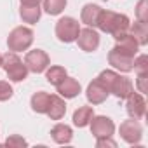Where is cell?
Listing matches in <instances>:
<instances>
[{"label":"cell","instance_id":"obj_1","mask_svg":"<svg viewBox=\"0 0 148 148\" xmlns=\"http://www.w3.org/2000/svg\"><path fill=\"white\" fill-rule=\"evenodd\" d=\"M98 80L108 89L110 94L117 96L119 99H125L134 91V86H132L131 79L119 75V73L113 71V70H103L98 75Z\"/></svg>","mask_w":148,"mask_h":148},{"label":"cell","instance_id":"obj_2","mask_svg":"<svg viewBox=\"0 0 148 148\" xmlns=\"http://www.w3.org/2000/svg\"><path fill=\"white\" fill-rule=\"evenodd\" d=\"M129 26H131V21L125 14H120V12H113V11H101V16L98 19V28L105 33H110L113 38L120 33H125L129 32Z\"/></svg>","mask_w":148,"mask_h":148},{"label":"cell","instance_id":"obj_3","mask_svg":"<svg viewBox=\"0 0 148 148\" xmlns=\"http://www.w3.org/2000/svg\"><path fill=\"white\" fill-rule=\"evenodd\" d=\"M2 68L5 70L9 80H12V82H23L28 77V68H26V64L12 51L7 52L5 56H2Z\"/></svg>","mask_w":148,"mask_h":148},{"label":"cell","instance_id":"obj_4","mask_svg":"<svg viewBox=\"0 0 148 148\" xmlns=\"http://www.w3.org/2000/svg\"><path fill=\"white\" fill-rule=\"evenodd\" d=\"M33 44V30L28 26H16L7 37V47L12 52L28 51Z\"/></svg>","mask_w":148,"mask_h":148},{"label":"cell","instance_id":"obj_5","mask_svg":"<svg viewBox=\"0 0 148 148\" xmlns=\"http://www.w3.org/2000/svg\"><path fill=\"white\" fill-rule=\"evenodd\" d=\"M79 33H80V23L75 18L64 16L56 23V37L59 42L71 44V42L77 40Z\"/></svg>","mask_w":148,"mask_h":148},{"label":"cell","instance_id":"obj_6","mask_svg":"<svg viewBox=\"0 0 148 148\" xmlns=\"http://www.w3.org/2000/svg\"><path fill=\"white\" fill-rule=\"evenodd\" d=\"M25 64H26L28 71L42 73V71H45L47 66L51 64V58L47 56L45 51H42V49H33V51L26 52V56H25Z\"/></svg>","mask_w":148,"mask_h":148},{"label":"cell","instance_id":"obj_7","mask_svg":"<svg viewBox=\"0 0 148 148\" xmlns=\"http://www.w3.org/2000/svg\"><path fill=\"white\" fill-rule=\"evenodd\" d=\"M91 134L99 139V138H112L113 132H115V124L110 117L106 115H98V117H92L91 122Z\"/></svg>","mask_w":148,"mask_h":148},{"label":"cell","instance_id":"obj_8","mask_svg":"<svg viewBox=\"0 0 148 148\" xmlns=\"http://www.w3.org/2000/svg\"><path fill=\"white\" fill-rule=\"evenodd\" d=\"M134 58H136V56H132V54H129V52L119 49L117 45L108 52V63H110L115 70H120V71H124V73L132 71Z\"/></svg>","mask_w":148,"mask_h":148},{"label":"cell","instance_id":"obj_9","mask_svg":"<svg viewBox=\"0 0 148 148\" xmlns=\"http://www.w3.org/2000/svg\"><path fill=\"white\" fill-rule=\"evenodd\" d=\"M120 136L125 143L129 145H138L141 141V136H143V127L141 124L136 120V119H129V120H124L120 124Z\"/></svg>","mask_w":148,"mask_h":148},{"label":"cell","instance_id":"obj_10","mask_svg":"<svg viewBox=\"0 0 148 148\" xmlns=\"http://www.w3.org/2000/svg\"><path fill=\"white\" fill-rule=\"evenodd\" d=\"M77 44H79V47L82 49V51H86V52H94L98 47H99V33L94 30V28H91V26H87V28H80V33H79V37H77V40H75Z\"/></svg>","mask_w":148,"mask_h":148},{"label":"cell","instance_id":"obj_11","mask_svg":"<svg viewBox=\"0 0 148 148\" xmlns=\"http://www.w3.org/2000/svg\"><path fill=\"white\" fill-rule=\"evenodd\" d=\"M125 99H127L125 110H127L129 117H131V119H136V120L143 119V117H145V113H146V101H145L143 94H141V92H134V91H132Z\"/></svg>","mask_w":148,"mask_h":148},{"label":"cell","instance_id":"obj_12","mask_svg":"<svg viewBox=\"0 0 148 148\" xmlns=\"http://www.w3.org/2000/svg\"><path fill=\"white\" fill-rule=\"evenodd\" d=\"M108 89L98 80V79H94L89 86H87V91H86V98H87V101L91 103V105H101V103H105L106 101V98H108Z\"/></svg>","mask_w":148,"mask_h":148},{"label":"cell","instance_id":"obj_13","mask_svg":"<svg viewBox=\"0 0 148 148\" xmlns=\"http://www.w3.org/2000/svg\"><path fill=\"white\" fill-rule=\"evenodd\" d=\"M64 113H66V103H64V99L59 94H51L45 115H49L51 120H61L64 117Z\"/></svg>","mask_w":148,"mask_h":148},{"label":"cell","instance_id":"obj_14","mask_svg":"<svg viewBox=\"0 0 148 148\" xmlns=\"http://www.w3.org/2000/svg\"><path fill=\"white\" fill-rule=\"evenodd\" d=\"M56 89H58V94H59L61 98L71 99V98L79 96V92H80V84H79L75 79H71V77H64V80L59 82V84L56 86Z\"/></svg>","mask_w":148,"mask_h":148},{"label":"cell","instance_id":"obj_15","mask_svg":"<svg viewBox=\"0 0 148 148\" xmlns=\"http://www.w3.org/2000/svg\"><path fill=\"white\" fill-rule=\"evenodd\" d=\"M101 7L99 5H96V4H86L84 7H82V12H80V19H82V23H86L87 26H91V28H96L98 26V19H99V16H101Z\"/></svg>","mask_w":148,"mask_h":148},{"label":"cell","instance_id":"obj_16","mask_svg":"<svg viewBox=\"0 0 148 148\" xmlns=\"http://www.w3.org/2000/svg\"><path fill=\"white\" fill-rule=\"evenodd\" d=\"M115 42H117V47H119V49H122V51H125V52H129V54H132V56L138 54L139 44H138V40H136L129 32L117 35V37H115Z\"/></svg>","mask_w":148,"mask_h":148},{"label":"cell","instance_id":"obj_17","mask_svg":"<svg viewBox=\"0 0 148 148\" xmlns=\"http://www.w3.org/2000/svg\"><path fill=\"white\" fill-rule=\"evenodd\" d=\"M51 136L58 145H68L71 141V138H73V131L66 124H56L51 129Z\"/></svg>","mask_w":148,"mask_h":148},{"label":"cell","instance_id":"obj_18","mask_svg":"<svg viewBox=\"0 0 148 148\" xmlns=\"http://www.w3.org/2000/svg\"><path fill=\"white\" fill-rule=\"evenodd\" d=\"M19 16L25 23H30V25H35L40 16H42V9L38 5H32V4H21L19 7Z\"/></svg>","mask_w":148,"mask_h":148},{"label":"cell","instance_id":"obj_19","mask_svg":"<svg viewBox=\"0 0 148 148\" xmlns=\"http://www.w3.org/2000/svg\"><path fill=\"white\" fill-rule=\"evenodd\" d=\"M49 99H51V94L45 92V91H38L32 96L30 99V105H32V110L37 112V113H45L47 112V106H49Z\"/></svg>","mask_w":148,"mask_h":148},{"label":"cell","instance_id":"obj_20","mask_svg":"<svg viewBox=\"0 0 148 148\" xmlns=\"http://www.w3.org/2000/svg\"><path fill=\"white\" fill-rule=\"evenodd\" d=\"M92 117H94V110L91 106H80L73 112V124L77 127H86L89 125Z\"/></svg>","mask_w":148,"mask_h":148},{"label":"cell","instance_id":"obj_21","mask_svg":"<svg viewBox=\"0 0 148 148\" xmlns=\"http://www.w3.org/2000/svg\"><path fill=\"white\" fill-rule=\"evenodd\" d=\"M129 33L138 40L139 45H146V44H148V25H146V23L136 21L134 25L129 26Z\"/></svg>","mask_w":148,"mask_h":148},{"label":"cell","instance_id":"obj_22","mask_svg":"<svg viewBox=\"0 0 148 148\" xmlns=\"http://www.w3.org/2000/svg\"><path fill=\"white\" fill-rule=\"evenodd\" d=\"M64 77H68V75H66V70L63 66H51V68L47 66V70H45V79L52 86H58L59 82H63Z\"/></svg>","mask_w":148,"mask_h":148},{"label":"cell","instance_id":"obj_23","mask_svg":"<svg viewBox=\"0 0 148 148\" xmlns=\"http://www.w3.org/2000/svg\"><path fill=\"white\" fill-rule=\"evenodd\" d=\"M44 2V11L51 16H58L64 11L66 0H42Z\"/></svg>","mask_w":148,"mask_h":148},{"label":"cell","instance_id":"obj_24","mask_svg":"<svg viewBox=\"0 0 148 148\" xmlns=\"http://www.w3.org/2000/svg\"><path fill=\"white\" fill-rule=\"evenodd\" d=\"M132 70L136 73H148V56L146 54H139L138 58H134Z\"/></svg>","mask_w":148,"mask_h":148},{"label":"cell","instance_id":"obj_25","mask_svg":"<svg viewBox=\"0 0 148 148\" xmlns=\"http://www.w3.org/2000/svg\"><path fill=\"white\" fill-rule=\"evenodd\" d=\"M136 18L141 23H148V0H139L136 5Z\"/></svg>","mask_w":148,"mask_h":148},{"label":"cell","instance_id":"obj_26","mask_svg":"<svg viewBox=\"0 0 148 148\" xmlns=\"http://www.w3.org/2000/svg\"><path fill=\"white\" fill-rule=\"evenodd\" d=\"M12 94H14L12 86H11L9 82H5V80H0V101H7V99H11Z\"/></svg>","mask_w":148,"mask_h":148},{"label":"cell","instance_id":"obj_27","mask_svg":"<svg viewBox=\"0 0 148 148\" xmlns=\"http://www.w3.org/2000/svg\"><path fill=\"white\" fill-rule=\"evenodd\" d=\"M136 87H138V92L146 94V91H148V73H138Z\"/></svg>","mask_w":148,"mask_h":148},{"label":"cell","instance_id":"obj_28","mask_svg":"<svg viewBox=\"0 0 148 148\" xmlns=\"http://www.w3.org/2000/svg\"><path fill=\"white\" fill-rule=\"evenodd\" d=\"M5 145H7V146H18V148H21V146H26L28 143H26V139H23L21 136L12 134V136H9V138L5 139Z\"/></svg>","mask_w":148,"mask_h":148},{"label":"cell","instance_id":"obj_29","mask_svg":"<svg viewBox=\"0 0 148 148\" xmlns=\"http://www.w3.org/2000/svg\"><path fill=\"white\" fill-rule=\"evenodd\" d=\"M96 146H98V148H103V146L115 148V146H117V143H115L112 138H99V139H96Z\"/></svg>","mask_w":148,"mask_h":148},{"label":"cell","instance_id":"obj_30","mask_svg":"<svg viewBox=\"0 0 148 148\" xmlns=\"http://www.w3.org/2000/svg\"><path fill=\"white\" fill-rule=\"evenodd\" d=\"M21 4H32V5H38L42 0H19Z\"/></svg>","mask_w":148,"mask_h":148},{"label":"cell","instance_id":"obj_31","mask_svg":"<svg viewBox=\"0 0 148 148\" xmlns=\"http://www.w3.org/2000/svg\"><path fill=\"white\" fill-rule=\"evenodd\" d=\"M0 66H2V54H0Z\"/></svg>","mask_w":148,"mask_h":148}]
</instances>
